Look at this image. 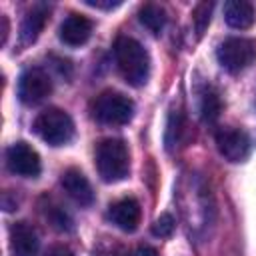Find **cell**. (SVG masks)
I'll use <instances>...</instances> for the list:
<instances>
[{
  "label": "cell",
  "instance_id": "8fae6325",
  "mask_svg": "<svg viewBox=\"0 0 256 256\" xmlns=\"http://www.w3.org/2000/svg\"><path fill=\"white\" fill-rule=\"evenodd\" d=\"M60 184L64 188V192L80 206H90L94 202V190L92 184L88 182V178L84 176V172H80L78 168H68L62 172Z\"/></svg>",
  "mask_w": 256,
  "mask_h": 256
},
{
  "label": "cell",
  "instance_id": "d6986e66",
  "mask_svg": "<svg viewBox=\"0 0 256 256\" xmlns=\"http://www.w3.org/2000/svg\"><path fill=\"white\" fill-rule=\"evenodd\" d=\"M212 8L214 4L212 2H200L194 6L192 10V22H194V30H196V36L202 38L208 24H210V18H212Z\"/></svg>",
  "mask_w": 256,
  "mask_h": 256
},
{
  "label": "cell",
  "instance_id": "7c38bea8",
  "mask_svg": "<svg viewBox=\"0 0 256 256\" xmlns=\"http://www.w3.org/2000/svg\"><path fill=\"white\" fill-rule=\"evenodd\" d=\"M40 240L32 224L16 222L10 228V252L12 256H38Z\"/></svg>",
  "mask_w": 256,
  "mask_h": 256
},
{
  "label": "cell",
  "instance_id": "52a82bcc",
  "mask_svg": "<svg viewBox=\"0 0 256 256\" xmlns=\"http://www.w3.org/2000/svg\"><path fill=\"white\" fill-rule=\"evenodd\" d=\"M216 146L228 162H244L252 150L250 136L244 130L232 126H224L216 132Z\"/></svg>",
  "mask_w": 256,
  "mask_h": 256
},
{
  "label": "cell",
  "instance_id": "4fadbf2b",
  "mask_svg": "<svg viewBox=\"0 0 256 256\" xmlns=\"http://www.w3.org/2000/svg\"><path fill=\"white\" fill-rule=\"evenodd\" d=\"M48 14H50V10L44 4H36L24 14L22 24H20V40L24 46L38 40L40 32L44 30V26L48 22Z\"/></svg>",
  "mask_w": 256,
  "mask_h": 256
},
{
  "label": "cell",
  "instance_id": "30bf717a",
  "mask_svg": "<svg viewBox=\"0 0 256 256\" xmlns=\"http://www.w3.org/2000/svg\"><path fill=\"white\" fill-rule=\"evenodd\" d=\"M92 28H94L92 20L86 18L84 14H68L64 18V22L60 24L58 36L68 46H82L90 40Z\"/></svg>",
  "mask_w": 256,
  "mask_h": 256
},
{
  "label": "cell",
  "instance_id": "ffe728a7",
  "mask_svg": "<svg viewBox=\"0 0 256 256\" xmlns=\"http://www.w3.org/2000/svg\"><path fill=\"white\" fill-rule=\"evenodd\" d=\"M174 228H176L174 216L168 214V212H164V214H160V216L154 220V224H152V234L158 236V238H168V236H172Z\"/></svg>",
  "mask_w": 256,
  "mask_h": 256
},
{
  "label": "cell",
  "instance_id": "ac0fdd59",
  "mask_svg": "<svg viewBox=\"0 0 256 256\" xmlns=\"http://www.w3.org/2000/svg\"><path fill=\"white\" fill-rule=\"evenodd\" d=\"M46 218L50 220V224L60 230V232H72L74 230V222L68 216V212L64 208H60L58 204H48L46 206Z\"/></svg>",
  "mask_w": 256,
  "mask_h": 256
},
{
  "label": "cell",
  "instance_id": "e0dca14e",
  "mask_svg": "<svg viewBox=\"0 0 256 256\" xmlns=\"http://www.w3.org/2000/svg\"><path fill=\"white\" fill-rule=\"evenodd\" d=\"M200 112H202L204 122H216L218 116H220V112H222V100H220V94H218L212 86H206V90L202 92Z\"/></svg>",
  "mask_w": 256,
  "mask_h": 256
},
{
  "label": "cell",
  "instance_id": "5b68a950",
  "mask_svg": "<svg viewBox=\"0 0 256 256\" xmlns=\"http://www.w3.org/2000/svg\"><path fill=\"white\" fill-rule=\"evenodd\" d=\"M218 64L228 72H240L256 60V40L232 36L226 38L216 50Z\"/></svg>",
  "mask_w": 256,
  "mask_h": 256
},
{
  "label": "cell",
  "instance_id": "9c48e42d",
  "mask_svg": "<svg viewBox=\"0 0 256 256\" xmlns=\"http://www.w3.org/2000/svg\"><path fill=\"white\" fill-rule=\"evenodd\" d=\"M108 218L112 220L114 226H118L120 230L124 232H134L140 224V218H142V208H140V202L132 196L128 198H120L116 202L110 204L108 208Z\"/></svg>",
  "mask_w": 256,
  "mask_h": 256
},
{
  "label": "cell",
  "instance_id": "8992f818",
  "mask_svg": "<svg viewBox=\"0 0 256 256\" xmlns=\"http://www.w3.org/2000/svg\"><path fill=\"white\" fill-rule=\"evenodd\" d=\"M52 92V78L42 68H28L18 80V98L32 106L46 100Z\"/></svg>",
  "mask_w": 256,
  "mask_h": 256
},
{
  "label": "cell",
  "instance_id": "5bb4252c",
  "mask_svg": "<svg viewBox=\"0 0 256 256\" xmlns=\"http://www.w3.org/2000/svg\"><path fill=\"white\" fill-rule=\"evenodd\" d=\"M224 20L236 30H246L256 20V10L246 0H228L224 4Z\"/></svg>",
  "mask_w": 256,
  "mask_h": 256
},
{
  "label": "cell",
  "instance_id": "cb8c5ba5",
  "mask_svg": "<svg viewBox=\"0 0 256 256\" xmlns=\"http://www.w3.org/2000/svg\"><path fill=\"white\" fill-rule=\"evenodd\" d=\"M132 256H158V252L152 246H140Z\"/></svg>",
  "mask_w": 256,
  "mask_h": 256
},
{
  "label": "cell",
  "instance_id": "3957f363",
  "mask_svg": "<svg viewBox=\"0 0 256 256\" xmlns=\"http://www.w3.org/2000/svg\"><path fill=\"white\" fill-rule=\"evenodd\" d=\"M92 116L106 126L128 124L134 116V102L116 90H104L92 102Z\"/></svg>",
  "mask_w": 256,
  "mask_h": 256
},
{
  "label": "cell",
  "instance_id": "603a6c76",
  "mask_svg": "<svg viewBox=\"0 0 256 256\" xmlns=\"http://www.w3.org/2000/svg\"><path fill=\"white\" fill-rule=\"evenodd\" d=\"M88 6H92V8H100V10H112V8H116V6H120L122 2L118 0V2H112V0H84Z\"/></svg>",
  "mask_w": 256,
  "mask_h": 256
},
{
  "label": "cell",
  "instance_id": "7a4b0ae2",
  "mask_svg": "<svg viewBox=\"0 0 256 256\" xmlns=\"http://www.w3.org/2000/svg\"><path fill=\"white\" fill-rule=\"evenodd\" d=\"M96 170L104 182H120L130 172V152L124 140L106 138L96 148Z\"/></svg>",
  "mask_w": 256,
  "mask_h": 256
},
{
  "label": "cell",
  "instance_id": "44dd1931",
  "mask_svg": "<svg viewBox=\"0 0 256 256\" xmlns=\"http://www.w3.org/2000/svg\"><path fill=\"white\" fill-rule=\"evenodd\" d=\"M92 256H128L120 246H110V244H102V246H98L94 252H92Z\"/></svg>",
  "mask_w": 256,
  "mask_h": 256
},
{
  "label": "cell",
  "instance_id": "7402d4cb",
  "mask_svg": "<svg viewBox=\"0 0 256 256\" xmlns=\"http://www.w3.org/2000/svg\"><path fill=\"white\" fill-rule=\"evenodd\" d=\"M44 256H74V252L64 244H54L44 252Z\"/></svg>",
  "mask_w": 256,
  "mask_h": 256
},
{
  "label": "cell",
  "instance_id": "ba28073f",
  "mask_svg": "<svg viewBox=\"0 0 256 256\" xmlns=\"http://www.w3.org/2000/svg\"><path fill=\"white\" fill-rule=\"evenodd\" d=\"M6 164L12 174H18L24 178H36L42 170L38 152L26 142H14L6 150Z\"/></svg>",
  "mask_w": 256,
  "mask_h": 256
},
{
  "label": "cell",
  "instance_id": "2e32d148",
  "mask_svg": "<svg viewBox=\"0 0 256 256\" xmlns=\"http://www.w3.org/2000/svg\"><path fill=\"white\" fill-rule=\"evenodd\" d=\"M182 132H184V116L180 110L172 108L170 114H168V122H166V132H164V144H166V150H174L182 138Z\"/></svg>",
  "mask_w": 256,
  "mask_h": 256
},
{
  "label": "cell",
  "instance_id": "277c9868",
  "mask_svg": "<svg viewBox=\"0 0 256 256\" xmlns=\"http://www.w3.org/2000/svg\"><path fill=\"white\" fill-rule=\"evenodd\" d=\"M34 132L50 146H64L74 138V122L60 108H46L34 120Z\"/></svg>",
  "mask_w": 256,
  "mask_h": 256
},
{
  "label": "cell",
  "instance_id": "6da1fadb",
  "mask_svg": "<svg viewBox=\"0 0 256 256\" xmlns=\"http://www.w3.org/2000/svg\"><path fill=\"white\" fill-rule=\"evenodd\" d=\"M114 58L122 78L130 86H144L150 76V54L132 36H118L114 42Z\"/></svg>",
  "mask_w": 256,
  "mask_h": 256
},
{
  "label": "cell",
  "instance_id": "d4e9b609",
  "mask_svg": "<svg viewBox=\"0 0 256 256\" xmlns=\"http://www.w3.org/2000/svg\"><path fill=\"white\" fill-rule=\"evenodd\" d=\"M0 22H2V44H6V38H8V18L0 16Z\"/></svg>",
  "mask_w": 256,
  "mask_h": 256
},
{
  "label": "cell",
  "instance_id": "9a60e30c",
  "mask_svg": "<svg viewBox=\"0 0 256 256\" xmlns=\"http://www.w3.org/2000/svg\"><path fill=\"white\" fill-rule=\"evenodd\" d=\"M138 20L140 24H144L152 34H160L166 26V10L154 2H148L144 6H140L138 10Z\"/></svg>",
  "mask_w": 256,
  "mask_h": 256
}]
</instances>
